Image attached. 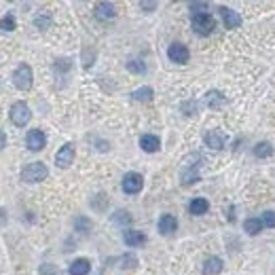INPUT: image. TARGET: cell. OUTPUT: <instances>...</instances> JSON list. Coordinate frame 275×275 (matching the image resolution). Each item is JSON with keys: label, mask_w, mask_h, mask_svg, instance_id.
I'll use <instances>...</instances> for the list:
<instances>
[{"label": "cell", "mask_w": 275, "mask_h": 275, "mask_svg": "<svg viewBox=\"0 0 275 275\" xmlns=\"http://www.w3.org/2000/svg\"><path fill=\"white\" fill-rule=\"evenodd\" d=\"M176 229H178L176 216H172V214H163V216L159 218V231H161L163 235H172Z\"/></svg>", "instance_id": "cell-11"}, {"label": "cell", "mask_w": 275, "mask_h": 275, "mask_svg": "<svg viewBox=\"0 0 275 275\" xmlns=\"http://www.w3.org/2000/svg\"><path fill=\"white\" fill-rule=\"evenodd\" d=\"M47 176H49V170H47V165L41 163V161L28 163L21 170V180L23 182H41V180H45Z\"/></svg>", "instance_id": "cell-1"}, {"label": "cell", "mask_w": 275, "mask_h": 275, "mask_svg": "<svg viewBox=\"0 0 275 275\" xmlns=\"http://www.w3.org/2000/svg\"><path fill=\"white\" fill-rule=\"evenodd\" d=\"M7 146V136H5V131L0 129V148H5Z\"/></svg>", "instance_id": "cell-28"}, {"label": "cell", "mask_w": 275, "mask_h": 275, "mask_svg": "<svg viewBox=\"0 0 275 275\" xmlns=\"http://www.w3.org/2000/svg\"><path fill=\"white\" fill-rule=\"evenodd\" d=\"M127 68L131 70V72H138V74H142V72H144V70H146V66L142 64L140 59H131V62L127 64Z\"/></svg>", "instance_id": "cell-24"}, {"label": "cell", "mask_w": 275, "mask_h": 275, "mask_svg": "<svg viewBox=\"0 0 275 275\" xmlns=\"http://www.w3.org/2000/svg\"><path fill=\"white\" fill-rule=\"evenodd\" d=\"M15 28H17V23H15V17H13V15H5L3 19H0V30L13 32Z\"/></svg>", "instance_id": "cell-22"}, {"label": "cell", "mask_w": 275, "mask_h": 275, "mask_svg": "<svg viewBox=\"0 0 275 275\" xmlns=\"http://www.w3.org/2000/svg\"><path fill=\"white\" fill-rule=\"evenodd\" d=\"M34 26H36L38 30H47L51 26V17L49 15H36V19H34Z\"/></svg>", "instance_id": "cell-23"}, {"label": "cell", "mask_w": 275, "mask_h": 275, "mask_svg": "<svg viewBox=\"0 0 275 275\" xmlns=\"http://www.w3.org/2000/svg\"><path fill=\"white\" fill-rule=\"evenodd\" d=\"M216 28V21L210 13H199V15H193V30L199 34V36H208V34L214 32Z\"/></svg>", "instance_id": "cell-3"}, {"label": "cell", "mask_w": 275, "mask_h": 275, "mask_svg": "<svg viewBox=\"0 0 275 275\" xmlns=\"http://www.w3.org/2000/svg\"><path fill=\"white\" fill-rule=\"evenodd\" d=\"M131 98L136 102H150L152 100V89L150 87H142V89H136L131 93Z\"/></svg>", "instance_id": "cell-20"}, {"label": "cell", "mask_w": 275, "mask_h": 275, "mask_svg": "<svg viewBox=\"0 0 275 275\" xmlns=\"http://www.w3.org/2000/svg\"><path fill=\"white\" fill-rule=\"evenodd\" d=\"M142 186H144V178H142V174H138V172L125 174V178H123V190H125L127 195L140 193Z\"/></svg>", "instance_id": "cell-5"}, {"label": "cell", "mask_w": 275, "mask_h": 275, "mask_svg": "<svg viewBox=\"0 0 275 275\" xmlns=\"http://www.w3.org/2000/svg\"><path fill=\"white\" fill-rule=\"evenodd\" d=\"M26 144L30 150H43L45 144H47V136L43 134V129H30L28 136H26Z\"/></svg>", "instance_id": "cell-6"}, {"label": "cell", "mask_w": 275, "mask_h": 275, "mask_svg": "<svg viewBox=\"0 0 275 275\" xmlns=\"http://www.w3.org/2000/svg\"><path fill=\"white\" fill-rule=\"evenodd\" d=\"M140 7H142V9H154L157 5H154V3H140Z\"/></svg>", "instance_id": "cell-29"}, {"label": "cell", "mask_w": 275, "mask_h": 275, "mask_svg": "<svg viewBox=\"0 0 275 275\" xmlns=\"http://www.w3.org/2000/svg\"><path fill=\"white\" fill-rule=\"evenodd\" d=\"M167 57H170L172 62H176V64H186L190 53H188V49L184 45L174 43V45H170V49H167Z\"/></svg>", "instance_id": "cell-7"}, {"label": "cell", "mask_w": 275, "mask_h": 275, "mask_svg": "<svg viewBox=\"0 0 275 275\" xmlns=\"http://www.w3.org/2000/svg\"><path fill=\"white\" fill-rule=\"evenodd\" d=\"M210 210V203H208V199H203V197H197V199H193L188 203V212L193 214V216H203Z\"/></svg>", "instance_id": "cell-14"}, {"label": "cell", "mask_w": 275, "mask_h": 275, "mask_svg": "<svg viewBox=\"0 0 275 275\" xmlns=\"http://www.w3.org/2000/svg\"><path fill=\"white\" fill-rule=\"evenodd\" d=\"M222 271V260L218 256H210L203 262V275H216Z\"/></svg>", "instance_id": "cell-17"}, {"label": "cell", "mask_w": 275, "mask_h": 275, "mask_svg": "<svg viewBox=\"0 0 275 275\" xmlns=\"http://www.w3.org/2000/svg\"><path fill=\"white\" fill-rule=\"evenodd\" d=\"M182 110H184V114H195L197 112V104L195 102H184L182 104Z\"/></svg>", "instance_id": "cell-26"}, {"label": "cell", "mask_w": 275, "mask_h": 275, "mask_svg": "<svg viewBox=\"0 0 275 275\" xmlns=\"http://www.w3.org/2000/svg\"><path fill=\"white\" fill-rule=\"evenodd\" d=\"M220 15H222V19H224V26L229 28V30H235V28L242 26V17H239L237 11L226 9V7H220Z\"/></svg>", "instance_id": "cell-9"}, {"label": "cell", "mask_w": 275, "mask_h": 275, "mask_svg": "<svg viewBox=\"0 0 275 275\" xmlns=\"http://www.w3.org/2000/svg\"><path fill=\"white\" fill-rule=\"evenodd\" d=\"M203 142H206V146H210L214 150L224 148V136L220 131H210V134H206V138H203Z\"/></svg>", "instance_id": "cell-12"}, {"label": "cell", "mask_w": 275, "mask_h": 275, "mask_svg": "<svg viewBox=\"0 0 275 275\" xmlns=\"http://www.w3.org/2000/svg\"><path fill=\"white\" fill-rule=\"evenodd\" d=\"M114 15H116V11H114L112 3H98L95 5V17H98L100 21H108Z\"/></svg>", "instance_id": "cell-10"}, {"label": "cell", "mask_w": 275, "mask_h": 275, "mask_svg": "<svg viewBox=\"0 0 275 275\" xmlns=\"http://www.w3.org/2000/svg\"><path fill=\"white\" fill-rule=\"evenodd\" d=\"M30 119H32V112H30V106L26 102H15L11 106V121H13V125L23 127L30 123Z\"/></svg>", "instance_id": "cell-2"}, {"label": "cell", "mask_w": 275, "mask_h": 275, "mask_svg": "<svg viewBox=\"0 0 275 275\" xmlns=\"http://www.w3.org/2000/svg\"><path fill=\"white\" fill-rule=\"evenodd\" d=\"M68 271H70V275H87L91 271V262L87 258H76Z\"/></svg>", "instance_id": "cell-16"}, {"label": "cell", "mask_w": 275, "mask_h": 275, "mask_svg": "<svg viewBox=\"0 0 275 275\" xmlns=\"http://www.w3.org/2000/svg\"><path fill=\"white\" fill-rule=\"evenodd\" d=\"M244 229H246L250 235H258V233L262 231V220H260V218H246Z\"/></svg>", "instance_id": "cell-19"}, {"label": "cell", "mask_w": 275, "mask_h": 275, "mask_svg": "<svg viewBox=\"0 0 275 275\" xmlns=\"http://www.w3.org/2000/svg\"><path fill=\"white\" fill-rule=\"evenodd\" d=\"M13 83H15V87L21 89V91H28L32 87V68L28 64H21L15 68V72H13Z\"/></svg>", "instance_id": "cell-4"}, {"label": "cell", "mask_w": 275, "mask_h": 275, "mask_svg": "<svg viewBox=\"0 0 275 275\" xmlns=\"http://www.w3.org/2000/svg\"><path fill=\"white\" fill-rule=\"evenodd\" d=\"M123 239H125V244L129 248H138V246H142V244L146 242V235L142 233V231H125Z\"/></svg>", "instance_id": "cell-15"}, {"label": "cell", "mask_w": 275, "mask_h": 275, "mask_svg": "<svg viewBox=\"0 0 275 275\" xmlns=\"http://www.w3.org/2000/svg\"><path fill=\"white\" fill-rule=\"evenodd\" d=\"M206 102H208V106L210 108H220V106H224V95L220 93V91H210L208 95H206Z\"/></svg>", "instance_id": "cell-18"}, {"label": "cell", "mask_w": 275, "mask_h": 275, "mask_svg": "<svg viewBox=\"0 0 275 275\" xmlns=\"http://www.w3.org/2000/svg\"><path fill=\"white\" fill-rule=\"evenodd\" d=\"M114 220H116V222H125V224H129V222H131V216H129L127 212H116V214H114Z\"/></svg>", "instance_id": "cell-27"}, {"label": "cell", "mask_w": 275, "mask_h": 275, "mask_svg": "<svg viewBox=\"0 0 275 275\" xmlns=\"http://www.w3.org/2000/svg\"><path fill=\"white\" fill-rule=\"evenodd\" d=\"M260 220H262L265 226H269V229H275V212H265Z\"/></svg>", "instance_id": "cell-25"}, {"label": "cell", "mask_w": 275, "mask_h": 275, "mask_svg": "<svg viewBox=\"0 0 275 275\" xmlns=\"http://www.w3.org/2000/svg\"><path fill=\"white\" fill-rule=\"evenodd\" d=\"M271 152H273V146L269 144V142H258V144L254 146V154L258 159L262 157H271Z\"/></svg>", "instance_id": "cell-21"}, {"label": "cell", "mask_w": 275, "mask_h": 275, "mask_svg": "<svg viewBox=\"0 0 275 275\" xmlns=\"http://www.w3.org/2000/svg\"><path fill=\"white\" fill-rule=\"evenodd\" d=\"M74 161V146L72 144H64L55 154V163L59 167H70V163Z\"/></svg>", "instance_id": "cell-8"}, {"label": "cell", "mask_w": 275, "mask_h": 275, "mask_svg": "<svg viewBox=\"0 0 275 275\" xmlns=\"http://www.w3.org/2000/svg\"><path fill=\"white\" fill-rule=\"evenodd\" d=\"M140 146H142V150H146V152H157L159 146H161V140L157 136L144 134V136L140 138Z\"/></svg>", "instance_id": "cell-13"}]
</instances>
